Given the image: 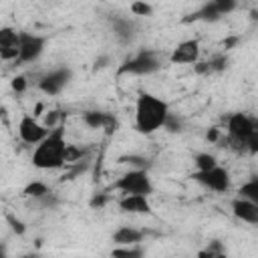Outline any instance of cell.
<instances>
[{"label":"cell","instance_id":"484cf974","mask_svg":"<svg viewBox=\"0 0 258 258\" xmlns=\"http://www.w3.org/2000/svg\"><path fill=\"white\" fill-rule=\"evenodd\" d=\"M115 32L121 40H131L133 36V26L127 20H115Z\"/></svg>","mask_w":258,"mask_h":258},{"label":"cell","instance_id":"8fae6325","mask_svg":"<svg viewBox=\"0 0 258 258\" xmlns=\"http://www.w3.org/2000/svg\"><path fill=\"white\" fill-rule=\"evenodd\" d=\"M20 48V30L14 26H0V58L2 60H14L18 58Z\"/></svg>","mask_w":258,"mask_h":258},{"label":"cell","instance_id":"cb8c5ba5","mask_svg":"<svg viewBox=\"0 0 258 258\" xmlns=\"http://www.w3.org/2000/svg\"><path fill=\"white\" fill-rule=\"evenodd\" d=\"M198 256L200 258H222L224 256V248H222V244L218 240H214L212 244H208L206 250H200Z\"/></svg>","mask_w":258,"mask_h":258},{"label":"cell","instance_id":"d4e9b609","mask_svg":"<svg viewBox=\"0 0 258 258\" xmlns=\"http://www.w3.org/2000/svg\"><path fill=\"white\" fill-rule=\"evenodd\" d=\"M228 62H230V60H228L226 54H214V56L208 60L212 75H214V73H222V71H226V69H228Z\"/></svg>","mask_w":258,"mask_h":258},{"label":"cell","instance_id":"7402d4cb","mask_svg":"<svg viewBox=\"0 0 258 258\" xmlns=\"http://www.w3.org/2000/svg\"><path fill=\"white\" fill-rule=\"evenodd\" d=\"M129 10H131L133 16H151L153 14V6L145 0H133L129 4Z\"/></svg>","mask_w":258,"mask_h":258},{"label":"cell","instance_id":"6da1fadb","mask_svg":"<svg viewBox=\"0 0 258 258\" xmlns=\"http://www.w3.org/2000/svg\"><path fill=\"white\" fill-rule=\"evenodd\" d=\"M169 115V105L153 93H141L135 101V129L141 135H151L163 127Z\"/></svg>","mask_w":258,"mask_h":258},{"label":"cell","instance_id":"83f0119b","mask_svg":"<svg viewBox=\"0 0 258 258\" xmlns=\"http://www.w3.org/2000/svg\"><path fill=\"white\" fill-rule=\"evenodd\" d=\"M216 8H218V12L224 16V14H230V12H234L236 8H238V0H210Z\"/></svg>","mask_w":258,"mask_h":258},{"label":"cell","instance_id":"4dcf8cb0","mask_svg":"<svg viewBox=\"0 0 258 258\" xmlns=\"http://www.w3.org/2000/svg\"><path fill=\"white\" fill-rule=\"evenodd\" d=\"M191 67H194V73H196V75H202V77H206V75H212L208 60H196Z\"/></svg>","mask_w":258,"mask_h":258},{"label":"cell","instance_id":"9a60e30c","mask_svg":"<svg viewBox=\"0 0 258 258\" xmlns=\"http://www.w3.org/2000/svg\"><path fill=\"white\" fill-rule=\"evenodd\" d=\"M222 18V14L218 12V8L208 0L198 12H194L189 18H185V22H189V20H204V22H218Z\"/></svg>","mask_w":258,"mask_h":258},{"label":"cell","instance_id":"836d02e7","mask_svg":"<svg viewBox=\"0 0 258 258\" xmlns=\"http://www.w3.org/2000/svg\"><path fill=\"white\" fill-rule=\"evenodd\" d=\"M238 40H240V38H238V36H232V38H226V40H224V42H222V46H224V48H226V50H228V48H232V46H234V44H236V42H238Z\"/></svg>","mask_w":258,"mask_h":258},{"label":"cell","instance_id":"44dd1931","mask_svg":"<svg viewBox=\"0 0 258 258\" xmlns=\"http://www.w3.org/2000/svg\"><path fill=\"white\" fill-rule=\"evenodd\" d=\"M111 256H119V258H139V256H143V248H139L137 244H127V246H119V248L111 250Z\"/></svg>","mask_w":258,"mask_h":258},{"label":"cell","instance_id":"3957f363","mask_svg":"<svg viewBox=\"0 0 258 258\" xmlns=\"http://www.w3.org/2000/svg\"><path fill=\"white\" fill-rule=\"evenodd\" d=\"M226 133H228L226 141L230 143L228 147L234 149L236 153H244L246 151V141L254 133H258V123H256L254 117L238 111V113H232L228 117V121H226Z\"/></svg>","mask_w":258,"mask_h":258},{"label":"cell","instance_id":"30bf717a","mask_svg":"<svg viewBox=\"0 0 258 258\" xmlns=\"http://www.w3.org/2000/svg\"><path fill=\"white\" fill-rule=\"evenodd\" d=\"M202 54V46L196 38H187L181 40L169 54V62L171 64H194L196 60H200Z\"/></svg>","mask_w":258,"mask_h":258},{"label":"cell","instance_id":"5bb4252c","mask_svg":"<svg viewBox=\"0 0 258 258\" xmlns=\"http://www.w3.org/2000/svg\"><path fill=\"white\" fill-rule=\"evenodd\" d=\"M145 232L143 230H137V228H131V226H119L115 232H113V242L117 246H127V244H139L143 240Z\"/></svg>","mask_w":258,"mask_h":258},{"label":"cell","instance_id":"603a6c76","mask_svg":"<svg viewBox=\"0 0 258 258\" xmlns=\"http://www.w3.org/2000/svg\"><path fill=\"white\" fill-rule=\"evenodd\" d=\"M83 157H85V149H83V147L67 143V149H64V165L77 163V161H81Z\"/></svg>","mask_w":258,"mask_h":258},{"label":"cell","instance_id":"4316f807","mask_svg":"<svg viewBox=\"0 0 258 258\" xmlns=\"http://www.w3.org/2000/svg\"><path fill=\"white\" fill-rule=\"evenodd\" d=\"M62 117H64V113H62L60 109H54V111H46V115H44V119H42V125H44V127H48V129H52V127L60 125Z\"/></svg>","mask_w":258,"mask_h":258},{"label":"cell","instance_id":"ac0fdd59","mask_svg":"<svg viewBox=\"0 0 258 258\" xmlns=\"http://www.w3.org/2000/svg\"><path fill=\"white\" fill-rule=\"evenodd\" d=\"M220 161L214 153H208V151H200L194 155V165H196V171H204V169H210V167H216Z\"/></svg>","mask_w":258,"mask_h":258},{"label":"cell","instance_id":"e0dca14e","mask_svg":"<svg viewBox=\"0 0 258 258\" xmlns=\"http://www.w3.org/2000/svg\"><path fill=\"white\" fill-rule=\"evenodd\" d=\"M46 194H50V187H48V183H44V181H40V179H34V181H30V183H26L24 189H22V196L32 198V200H40V198L46 196Z\"/></svg>","mask_w":258,"mask_h":258},{"label":"cell","instance_id":"ba28073f","mask_svg":"<svg viewBox=\"0 0 258 258\" xmlns=\"http://www.w3.org/2000/svg\"><path fill=\"white\" fill-rule=\"evenodd\" d=\"M48 127H44L34 115L30 113H24L18 121V137L22 143L26 145H36L38 141H42L46 135H48Z\"/></svg>","mask_w":258,"mask_h":258},{"label":"cell","instance_id":"52a82bcc","mask_svg":"<svg viewBox=\"0 0 258 258\" xmlns=\"http://www.w3.org/2000/svg\"><path fill=\"white\" fill-rule=\"evenodd\" d=\"M46 48V36L34 34L28 30H20V48H18V64H28L40 58V54Z\"/></svg>","mask_w":258,"mask_h":258},{"label":"cell","instance_id":"d590c367","mask_svg":"<svg viewBox=\"0 0 258 258\" xmlns=\"http://www.w3.org/2000/svg\"><path fill=\"white\" fill-rule=\"evenodd\" d=\"M208 139H210V141H218V139H220V131H218V129L208 131Z\"/></svg>","mask_w":258,"mask_h":258},{"label":"cell","instance_id":"5b68a950","mask_svg":"<svg viewBox=\"0 0 258 258\" xmlns=\"http://www.w3.org/2000/svg\"><path fill=\"white\" fill-rule=\"evenodd\" d=\"M161 69V60L157 56L155 50H139L135 56L127 58L121 67H119V75H153Z\"/></svg>","mask_w":258,"mask_h":258},{"label":"cell","instance_id":"d6986e66","mask_svg":"<svg viewBox=\"0 0 258 258\" xmlns=\"http://www.w3.org/2000/svg\"><path fill=\"white\" fill-rule=\"evenodd\" d=\"M238 196L258 204V177H252L246 183H242V187L238 189Z\"/></svg>","mask_w":258,"mask_h":258},{"label":"cell","instance_id":"4fadbf2b","mask_svg":"<svg viewBox=\"0 0 258 258\" xmlns=\"http://www.w3.org/2000/svg\"><path fill=\"white\" fill-rule=\"evenodd\" d=\"M119 208L127 214H149L151 212V204L147 196H139V194H123V198L119 200Z\"/></svg>","mask_w":258,"mask_h":258},{"label":"cell","instance_id":"1f68e13d","mask_svg":"<svg viewBox=\"0 0 258 258\" xmlns=\"http://www.w3.org/2000/svg\"><path fill=\"white\" fill-rule=\"evenodd\" d=\"M107 202H109V196H107V194H97V196H93V198H91L89 206H91V208H97V210H99V208H103V206H105Z\"/></svg>","mask_w":258,"mask_h":258},{"label":"cell","instance_id":"7a4b0ae2","mask_svg":"<svg viewBox=\"0 0 258 258\" xmlns=\"http://www.w3.org/2000/svg\"><path fill=\"white\" fill-rule=\"evenodd\" d=\"M64 125H56L48 131V135L34 145L32 151V165L36 169H60L64 165Z\"/></svg>","mask_w":258,"mask_h":258},{"label":"cell","instance_id":"277c9868","mask_svg":"<svg viewBox=\"0 0 258 258\" xmlns=\"http://www.w3.org/2000/svg\"><path fill=\"white\" fill-rule=\"evenodd\" d=\"M113 189L121 194H139L149 198L155 191V185L147 169H129L117 177V181L113 183Z\"/></svg>","mask_w":258,"mask_h":258},{"label":"cell","instance_id":"2e32d148","mask_svg":"<svg viewBox=\"0 0 258 258\" xmlns=\"http://www.w3.org/2000/svg\"><path fill=\"white\" fill-rule=\"evenodd\" d=\"M111 113H105V111H99V109H91V111H85L83 113V123L91 129H103V125L109 121Z\"/></svg>","mask_w":258,"mask_h":258},{"label":"cell","instance_id":"f546056e","mask_svg":"<svg viewBox=\"0 0 258 258\" xmlns=\"http://www.w3.org/2000/svg\"><path fill=\"white\" fill-rule=\"evenodd\" d=\"M10 87H12V91H14V93H24V91H26V87H28V81H26V77L18 75V77H14V79L10 81Z\"/></svg>","mask_w":258,"mask_h":258},{"label":"cell","instance_id":"e575fe53","mask_svg":"<svg viewBox=\"0 0 258 258\" xmlns=\"http://www.w3.org/2000/svg\"><path fill=\"white\" fill-rule=\"evenodd\" d=\"M107 62H109V56H101L99 60H95V71H97V69H105Z\"/></svg>","mask_w":258,"mask_h":258},{"label":"cell","instance_id":"ffe728a7","mask_svg":"<svg viewBox=\"0 0 258 258\" xmlns=\"http://www.w3.org/2000/svg\"><path fill=\"white\" fill-rule=\"evenodd\" d=\"M119 161L121 163H127L131 169H149L151 167V161L147 159V157H143V155H123V157H119Z\"/></svg>","mask_w":258,"mask_h":258},{"label":"cell","instance_id":"7c38bea8","mask_svg":"<svg viewBox=\"0 0 258 258\" xmlns=\"http://www.w3.org/2000/svg\"><path fill=\"white\" fill-rule=\"evenodd\" d=\"M230 208H232V214L240 222H246V224H252V226L258 224V204L256 202H250V200L238 196V198L232 200Z\"/></svg>","mask_w":258,"mask_h":258},{"label":"cell","instance_id":"9c48e42d","mask_svg":"<svg viewBox=\"0 0 258 258\" xmlns=\"http://www.w3.org/2000/svg\"><path fill=\"white\" fill-rule=\"evenodd\" d=\"M73 79V71L69 67H58V69H52L48 71L40 81H38V89L48 95V97H54L58 93H62V89L71 83Z\"/></svg>","mask_w":258,"mask_h":258},{"label":"cell","instance_id":"f1b7e54d","mask_svg":"<svg viewBox=\"0 0 258 258\" xmlns=\"http://www.w3.org/2000/svg\"><path fill=\"white\" fill-rule=\"evenodd\" d=\"M181 127H183V121H181L179 117H175L173 113H169V115L165 117V123H163V127H161V129H167L169 133H179V131H181Z\"/></svg>","mask_w":258,"mask_h":258},{"label":"cell","instance_id":"8992f818","mask_svg":"<svg viewBox=\"0 0 258 258\" xmlns=\"http://www.w3.org/2000/svg\"><path fill=\"white\" fill-rule=\"evenodd\" d=\"M194 181H198L200 185H204L206 189H212L216 194H226L230 189V171L226 167H222L220 163L216 167H210V169H204V171H194L189 175Z\"/></svg>","mask_w":258,"mask_h":258},{"label":"cell","instance_id":"d6a6232c","mask_svg":"<svg viewBox=\"0 0 258 258\" xmlns=\"http://www.w3.org/2000/svg\"><path fill=\"white\" fill-rule=\"evenodd\" d=\"M8 224H10L12 232H16V234H24V232H26L24 222H20V220H18V218H14V216H8Z\"/></svg>","mask_w":258,"mask_h":258}]
</instances>
